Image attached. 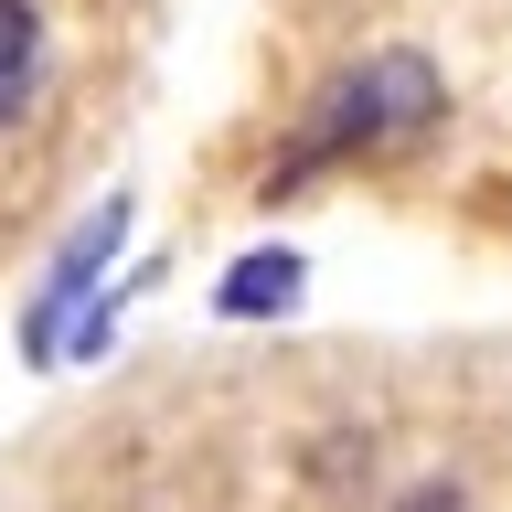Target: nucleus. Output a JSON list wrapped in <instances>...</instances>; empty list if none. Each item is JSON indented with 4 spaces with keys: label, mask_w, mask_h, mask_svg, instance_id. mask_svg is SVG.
I'll return each instance as SVG.
<instances>
[{
    "label": "nucleus",
    "mask_w": 512,
    "mask_h": 512,
    "mask_svg": "<svg viewBox=\"0 0 512 512\" xmlns=\"http://www.w3.org/2000/svg\"><path fill=\"white\" fill-rule=\"evenodd\" d=\"M448 118V75L416 43H384V54H352L331 86L299 107V128L278 139V171L267 182L299 192L320 171H342V160H384V150H416L427 128Z\"/></svg>",
    "instance_id": "obj_1"
},
{
    "label": "nucleus",
    "mask_w": 512,
    "mask_h": 512,
    "mask_svg": "<svg viewBox=\"0 0 512 512\" xmlns=\"http://www.w3.org/2000/svg\"><path fill=\"white\" fill-rule=\"evenodd\" d=\"M128 235H139V203H128V192H96L86 214L64 224L54 267L32 278L22 320H11V342H22V363H32V374H64V331H75V310H86L96 288L128 267Z\"/></svg>",
    "instance_id": "obj_2"
},
{
    "label": "nucleus",
    "mask_w": 512,
    "mask_h": 512,
    "mask_svg": "<svg viewBox=\"0 0 512 512\" xmlns=\"http://www.w3.org/2000/svg\"><path fill=\"white\" fill-rule=\"evenodd\" d=\"M310 310V256L299 246H246L214 278V320H299Z\"/></svg>",
    "instance_id": "obj_3"
},
{
    "label": "nucleus",
    "mask_w": 512,
    "mask_h": 512,
    "mask_svg": "<svg viewBox=\"0 0 512 512\" xmlns=\"http://www.w3.org/2000/svg\"><path fill=\"white\" fill-rule=\"evenodd\" d=\"M32 86H43V11L32 0H0V128L32 107Z\"/></svg>",
    "instance_id": "obj_4"
},
{
    "label": "nucleus",
    "mask_w": 512,
    "mask_h": 512,
    "mask_svg": "<svg viewBox=\"0 0 512 512\" xmlns=\"http://www.w3.org/2000/svg\"><path fill=\"white\" fill-rule=\"evenodd\" d=\"M395 512H470L459 491H416V502H395Z\"/></svg>",
    "instance_id": "obj_5"
}]
</instances>
